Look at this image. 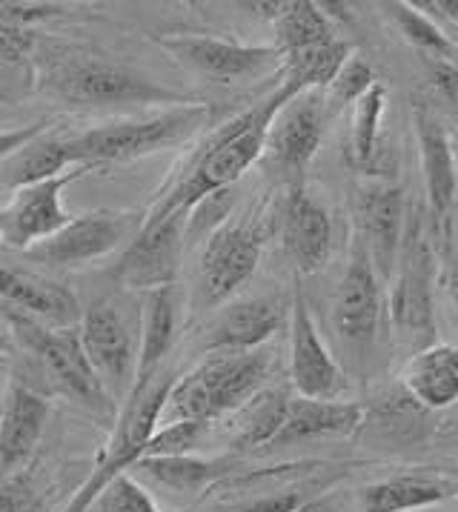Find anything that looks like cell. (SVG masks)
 I'll return each instance as SVG.
<instances>
[{
	"label": "cell",
	"mask_w": 458,
	"mask_h": 512,
	"mask_svg": "<svg viewBox=\"0 0 458 512\" xmlns=\"http://www.w3.org/2000/svg\"><path fill=\"white\" fill-rule=\"evenodd\" d=\"M89 172H95V166H72L58 178L12 192V198L0 206V244L26 255L32 246L61 232L63 226L75 218L63 206V189L81 181Z\"/></svg>",
	"instance_id": "cell-11"
},
{
	"label": "cell",
	"mask_w": 458,
	"mask_h": 512,
	"mask_svg": "<svg viewBox=\"0 0 458 512\" xmlns=\"http://www.w3.org/2000/svg\"><path fill=\"white\" fill-rule=\"evenodd\" d=\"M284 324V312L270 298H244L221 309L204 332L207 352L261 349Z\"/></svg>",
	"instance_id": "cell-22"
},
{
	"label": "cell",
	"mask_w": 458,
	"mask_h": 512,
	"mask_svg": "<svg viewBox=\"0 0 458 512\" xmlns=\"http://www.w3.org/2000/svg\"><path fill=\"white\" fill-rule=\"evenodd\" d=\"M450 155H453V166H456V175H458V129L450 132Z\"/></svg>",
	"instance_id": "cell-45"
},
{
	"label": "cell",
	"mask_w": 458,
	"mask_h": 512,
	"mask_svg": "<svg viewBox=\"0 0 458 512\" xmlns=\"http://www.w3.org/2000/svg\"><path fill=\"white\" fill-rule=\"evenodd\" d=\"M178 327H181V289L178 284L146 292L135 387L149 384L152 378H158L164 372V361L178 338Z\"/></svg>",
	"instance_id": "cell-23"
},
{
	"label": "cell",
	"mask_w": 458,
	"mask_h": 512,
	"mask_svg": "<svg viewBox=\"0 0 458 512\" xmlns=\"http://www.w3.org/2000/svg\"><path fill=\"white\" fill-rule=\"evenodd\" d=\"M72 166L81 164L72 161L66 138L49 129L0 164V186L9 192H18L23 186H35L49 178H58Z\"/></svg>",
	"instance_id": "cell-27"
},
{
	"label": "cell",
	"mask_w": 458,
	"mask_h": 512,
	"mask_svg": "<svg viewBox=\"0 0 458 512\" xmlns=\"http://www.w3.org/2000/svg\"><path fill=\"white\" fill-rule=\"evenodd\" d=\"M353 58V46L341 38H335L330 43L321 46H310L301 52L284 55L281 63V86L290 95H301V92H313V89H327L333 86L338 78V72L347 66V61Z\"/></svg>",
	"instance_id": "cell-29"
},
{
	"label": "cell",
	"mask_w": 458,
	"mask_h": 512,
	"mask_svg": "<svg viewBox=\"0 0 458 512\" xmlns=\"http://www.w3.org/2000/svg\"><path fill=\"white\" fill-rule=\"evenodd\" d=\"M324 138V92H301L295 95L270 126L267 155L284 175L301 178L315 158Z\"/></svg>",
	"instance_id": "cell-17"
},
{
	"label": "cell",
	"mask_w": 458,
	"mask_h": 512,
	"mask_svg": "<svg viewBox=\"0 0 458 512\" xmlns=\"http://www.w3.org/2000/svg\"><path fill=\"white\" fill-rule=\"evenodd\" d=\"M175 384V378L167 369L152 378L149 384L132 387L129 398L118 410V421L112 427L109 444L101 452L98 464L92 475L84 481V487L75 492V498L69 501V507L63 512H89L92 504L98 501V495L118 478L129 472L146 455V447L152 441V435L158 430V418L167 404V395Z\"/></svg>",
	"instance_id": "cell-7"
},
{
	"label": "cell",
	"mask_w": 458,
	"mask_h": 512,
	"mask_svg": "<svg viewBox=\"0 0 458 512\" xmlns=\"http://www.w3.org/2000/svg\"><path fill=\"white\" fill-rule=\"evenodd\" d=\"M281 241L290 261L301 275H313L327 264L333 252V221L330 212L315 201L301 184H295L284 204Z\"/></svg>",
	"instance_id": "cell-20"
},
{
	"label": "cell",
	"mask_w": 458,
	"mask_h": 512,
	"mask_svg": "<svg viewBox=\"0 0 458 512\" xmlns=\"http://www.w3.org/2000/svg\"><path fill=\"white\" fill-rule=\"evenodd\" d=\"M387 109V86L375 83L373 89L355 103L353 109V135H350V155L358 169H370L378 155V132L381 118Z\"/></svg>",
	"instance_id": "cell-33"
},
{
	"label": "cell",
	"mask_w": 458,
	"mask_h": 512,
	"mask_svg": "<svg viewBox=\"0 0 458 512\" xmlns=\"http://www.w3.org/2000/svg\"><path fill=\"white\" fill-rule=\"evenodd\" d=\"M146 212H124V209H95L75 215L61 232L46 238L26 252V258L55 269L86 267L98 258H106L126 241L132 244L144 226Z\"/></svg>",
	"instance_id": "cell-8"
},
{
	"label": "cell",
	"mask_w": 458,
	"mask_h": 512,
	"mask_svg": "<svg viewBox=\"0 0 458 512\" xmlns=\"http://www.w3.org/2000/svg\"><path fill=\"white\" fill-rule=\"evenodd\" d=\"M209 118H212V106L192 101L184 106H169L149 118H132V121L86 129L81 135L66 138V144L75 164H89L95 169L109 164H129L187 144L189 138H195L207 126Z\"/></svg>",
	"instance_id": "cell-5"
},
{
	"label": "cell",
	"mask_w": 458,
	"mask_h": 512,
	"mask_svg": "<svg viewBox=\"0 0 458 512\" xmlns=\"http://www.w3.org/2000/svg\"><path fill=\"white\" fill-rule=\"evenodd\" d=\"M458 495V481L433 472H404L375 481L358 492L361 512H410L441 504Z\"/></svg>",
	"instance_id": "cell-24"
},
{
	"label": "cell",
	"mask_w": 458,
	"mask_h": 512,
	"mask_svg": "<svg viewBox=\"0 0 458 512\" xmlns=\"http://www.w3.org/2000/svg\"><path fill=\"white\" fill-rule=\"evenodd\" d=\"M49 129H52V118H41V121H32L26 123V126H15V129H0V164H3L9 155H15L18 149H23L29 141H35L38 135L49 132Z\"/></svg>",
	"instance_id": "cell-41"
},
{
	"label": "cell",
	"mask_w": 458,
	"mask_h": 512,
	"mask_svg": "<svg viewBox=\"0 0 458 512\" xmlns=\"http://www.w3.org/2000/svg\"><path fill=\"white\" fill-rule=\"evenodd\" d=\"M401 384L427 410H444L458 401V347L433 344L407 358Z\"/></svg>",
	"instance_id": "cell-26"
},
{
	"label": "cell",
	"mask_w": 458,
	"mask_h": 512,
	"mask_svg": "<svg viewBox=\"0 0 458 512\" xmlns=\"http://www.w3.org/2000/svg\"><path fill=\"white\" fill-rule=\"evenodd\" d=\"M427 9H436L444 21H450L458 29V0H438V3H424Z\"/></svg>",
	"instance_id": "cell-44"
},
{
	"label": "cell",
	"mask_w": 458,
	"mask_h": 512,
	"mask_svg": "<svg viewBox=\"0 0 458 512\" xmlns=\"http://www.w3.org/2000/svg\"><path fill=\"white\" fill-rule=\"evenodd\" d=\"M375 72L370 69V63L361 61V58H350L347 66L338 72V78L333 81V95L338 103H358L370 89L375 86Z\"/></svg>",
	"instance_id": "cell-37"
},
{
	"label": "cell",
	"mask_w": 458,
	"mask_h": 512,
	"mask_svg": "<svg viewBox=\"0 0 458 512\" xmlns=\"http://www.w3.org/2000/svg\"><path fill=\"white\" fill-rule=\"evenodd\" d=\"M427 81L430 89L447 112L458 115V61H438V58H424Z\"/></svg>",
	"instance_id": "cell-38"
},
{
	"label": "cell",
	"mask_w": 458,
	"mask_h": 512,
	"mask_svg": "<svg viewBox=\"0 0 458 512\" xmlns=\"http://www.w3.org/2000/svg\"><path fill=\"white\" fill-rule=\"evenodd\" d=\"M290 381L298 398L313 401H344L350 390L347 372L318 335L301 289H295L290 307Z\"/></svg>",
	"instance_id": "cell-14"
},
{
	"label": "cell",
	"mask_w": 458,
	"mask_h": 512,
	"mask_svg": "<svg viewBox=\"0 0 458 512\" xmlns=\"http://www.w3.org/2000/svg\"><path fill=\"white\" fill-rule=\"evenodd\" d=\"M89 512H161L158 504L152 501V495L138 484V478H132L129 472L118 475L109 487H106L98 501L92 504Z\"/></svg>",
	"instance_id": "cell-34"
},
{
	"label": "cell",
	"mask_w": 458,
	"mask_h": 512,
	"mask_svg": "<svg viewBox=\"0 0 458 512\" xmlns=\"http://www.w3.org/2000/svg\"><path fill=\"white\" fill-rule=\"evenodd\" d=\"M209 424H198V421H181V424H169V427H158L149 447H146L144 458H164V455H189L198 447V441L204 438Z\"/></svg>",
	"instance_id": "cell-35"
},
{
	"label": "cell",
	"mask_w": 458,
	"mask_h": 512,
	"mask_svg": "<svg viewBox=\"0 0 458 512\" xmlns=\"http://www.w3.org/2000/svg\"><path fill=\"white\" fill-rule=\"evenodd\" d=\"M261 249L264 238L255 226H215L198 261V307L212 309L229 301L258 269Z\"/></svg>",
	"instance_id": "cell-12"
},
{
	"label": "cell",
	"mask_w": 458,
	"mask_h": 512,
	"mask_svg": "<svg viewBox=\"0 0 458 512\" xmlns=\"http://www.w3.org/2000/svg\"><path fill=\"white\" fill-rule=\"evenodd\" d=\"M0 304L21 309L49 327H78L84 318L72 289L38 272L12 267L9 261H0Z\"/></svg>",
	"instance_id": "cell-19"
},
{
	"label": "cell",
	"mask_w": 458,
	"mask_h": 512,
	"mask_svg": "<svg viewBox=\"0 0 458 512\" xmlns=\"http://www.w3.org/2000/svg\"><path fill=\"white\" fill-rule=\"evenodd\" d=\"M66 15L61 3H18V0H0V26L6 29H29L35 23H46Z\"/></svg>",
	"instance_id": "cell-36"
},
{
	"label": "cell",
	"mask_w": 458,
	"mask_h": 512,
	"mask_svg": "<svg viewBox=\"0 0 458 512\" xmlns=\"http://www.w3.org/2000/svg\"><path fill=\"white\" fill-rule=\"evenodd\" d=\"M364 407L353 401H313V398H292L287 421L278 432L272 447H290L313 438H338L350 435L361 427Z\"/></svg>",
	"instance_id": "cell-25"
},
{
	"label": "cell",
	"mask_w": 458,
	"mask_h": 512,
	"mask_svg": "<svg viewBox=\"0 0 458 512\" xmlns=\"http://www.w3.org/2000/svg\"><path fill=\"white\" fill-rule=\"evenodd\" d=\"M436 281L433 246L424 235V224L413 218L407 221L398 267L390 278V295H387L393 341L398 349L407 352V358L436 344V301H433Z\"/></svg>",
	"instance_id": "cell-6"
},
{
	"label": "cell",
	"mask_w": 458,
	"mask_h": 512,
	"mask_svg": "<svg viewBox=\"0 0 458 512\" xmlns=\"http://www.w3.org/2000/svg\"><path fill=\"white\" fill-rule=\"evenodd\" d=\"M416 135L421 149V169H424V184H427V201L430 212L444 232H450V215L456 206L458 175L450 155V132L433 112V106L416 103Z\"/></svg>",
	"instance_id": "cell-21"
},
{
	"label": "cell",
	"mask_w": 458,
	"mask_h": 512,
	"mask_svg": "<svg viewBox=\"0 0 458 512\" xmlns=\"http://www.w3.org/2000/svg\"><path fill=\"white\" fill-rule=\"evenodd\" d=\"M0 512H35L26 475H0Z\"/></svg>",
	"instance_id": "cell-40"
},
{
	"label": "cell",
	"mask_w": 458,
	"mask_h": 512,
	"mask_svg": "<svg viewBox=\"0 0 458 512\" xmlns=\"http://www.w3.org/2000/svg\"><path fill=\"white\" fill-rule=\"evenodd\" d=\"M29 72L41 95L78 109H104V106H126V103H144V106L192 103L184 92L161 86L158 81L135 72L132 66L112 61L109 55L72 43H35Z\"/></svg>",
	"instance_id": "cell-1"
},
{
	"label": "cell",
	"mask_w": 458,
	"mask_h": 512,
	"mask_svg": "<svg viewBox=\"0 0 458 512\" xmlns=\"http://www.w3.org/2000/svg\"><path fill=\"white\" fill-rule=\"evenodd\" d=\"M295 512H347L335 498H310V501H304L301 507Z\"/></svg>",
	"instance_id": "cell-43"
},
{
	"label": "cell",
	"mask_w": 458,
	"mask_h": 512,
	"mask_svg": "<svg viewBox=\"0 0 458 512\" xmlns=\"http://www.w3.org/2000/svg\"><path fill=\"white\" fill-rule=\"evenodd\" d=\"M390 18L396 21L398 32L407 41L416 46L424 58H438V61H456L458 58V43L438 26L430 15H424V9L416 3H387Z\"/></svg>",
	"instance_id": "cell-32"
},
{
	"label": "cell",
	"mask_w": 458,
	"mask_h": 512,
	"mask_svg": "<svg viewBox=\"0 0 458 512\" xmlns=\"http://www.w3.org/2000/svg\"><path fill=\"white\" fill-rule=\"evenodd\" d=\"M270 375V355L264 349L252 352H207L201 364L187 375L175 378L161 410L158 427L198 421L212 424L227 412H238L264 390Z\"/></svg>",
	"instance_id": "cell-4"
},
{
	"label": "cell",
	"mask_w": 458,
	"mask_h": 512,
	"mask_svg": "<svg viewBox=\"0 0 458 512\" xmlns=\"http://www.w3.org/2000/svg\"><path fill=\"white\" fill-rule=\"evenodd\" d=\"M189 212L178 209L167 218H144L141 232L132 244H126L118 264L112 269L115 281L126 289L155 292V289L175 287L181 275L184 241H187Z\"/></svg>",
	"instance_id": "cell-10"
},
{
	"label": "cell",
	"mask_w": 458,
	"mask_h": 512,
	"mask_svg": "<svg viewBox=\"0 0 458 512\" xmlns=\"http://www.w3.org/2000/svg\"><path fill=\"white\" fill-rule=\"evenodd\" d=\"M132 470L172 495H189V492L204 490L212 481H218L227 472V461H201L192 455H164V458H141Z\"/></svg>",
	"instance_id": "cell-31"
},
{
	"label": "cell",
	"mask_w": 458,
	"mask_h": 512,
	"mask_svg": "<svg viewBox=\"0 0 458 512\" xmlns=\"http://www.w3.org/2000/svg\"><path fill=\"white\" fill-rule=\"evenodd\" d=\"M304 501H310V498L301 490H295V487L281 490L278 487V490L252 495V498H247V501H241V504H235V507H229L224 512H295Z\"/></svg>",
	"instance_id": "cell-39"
},
{
	"label": "cell",
	"mask_w": 458,
	"mask_h": 512,
	"mask_svg": "<svg viewBox=\"0 0 458 512\" xmlns=\"http://www.w3.org/2000/svg\"><path fill=\"white\" fill-rule=\"evenodd\" d=\"M86 358L115 404H124L138 375L135 338L112 304H92L78 324Z\"/></svg>",
	"instance_id": "cell-15"
},
{
	"label": "cell",
	"mask_w": 458,
	"mask_h": 512,
	"mask_svg": "<svg viewBox=\"0 0 458 512\" xmlns=\"http://www.w3.org/2000/svg\"><path fill=\"white\" fill-rule=\"evenodd\" d=\"M292 98L295 95H290L278 83L267 98L252 103L241 115L212 129V135L201 144V149L189 158L184 175L169 186L164 195H158V201L146 212V218L149 221L167 218L169 212H178V209L192 215V209L201 201L229 189L261 155H267V135H270L272 121Z\"/></svg>",
	"instance_id": "cell-2"
},
{
	"label": "cell",
	"mask_w": 458,
	"mask_h": 512,
	"mask_svg": "<svg viewBox=\"0 0 458 512\" xmlns=\"http://www.w3.org/2000/svg\"><path fill=\"white\" fill-rule=\"evenodd\" d=\"M158 43L195 78L218 86L267 78L272 72H281L284 63L275 46H252L215 35H167L158 38Z\"/></svg>",
	"instance_id": "cell-9"
},
{
	"label": "cell",
	"mask_w": 458,
	"mask_h": 512,
	"mask_svg": "<svg viewBox=\"0 0 458 512\" xmlns=\"http://www.w3.org/2000/svg\"><path fill=\"white\" fill-rule=\"evenodd\" d=\"M270 12L272 29H275V49L284 55L321 46V43L335 41L333 21L324 12V6H318L313 0H290V3H272Z\"/></svg>",
	"instance_id": "cell-28"
},
{
	"label": "cell",
	"mask_w": 458,
	"mask_h": 512,
	"mask_svg": "<svg viewBox=\"0 0 458 512\" xmlns=\"http://www.w3.org/2000/svg\"><path fill=\"white\" fill-rule=\"evenodd\" d=\"M438 284L447 289V298H450V304L458 312V255L447 258L444 267L438 269Z\"/></svg>",
	"instance_id": "cell-42"
},
{
	"label": "cell",
	"mask_w": 458,
	"mask_h": 512,
	"mask_svg": "<svg viewBox=\"0 0 458 512\" xmlns=\"http://www.w3.org/2000/svg\"><path fill=\"white\" fill-rule=\"evenodd\" d=\"M358 238L367 246L375 272L384 284H390L398 267V255L407 232V209H404V192L398 186L373 184L361 189L358 195Z\"/></svg>",
	"instance_id": "cell-16"
},
{
	"label": "cell",
	"mask_w": 458,
	"mask_h": 512,
	"mask_svg": "<svg viewBox=\"0 0 458 512\" xmlns=\"http://www.w3.org/2000/svg\"><path fill=\"white\" fill-rule=\"evenodd\" d=\"M0 321L9 327L15 344L38 364L49 390L89 412L92 418L104 421L106 427H115L121 407L112 401L89 364L78 327H49L6 304H0Z\"/></svg>",
	"instance_id": "cell-3"
},
{
	"label": "cell",
	"mask_w": 458,
	"mask_h": 512,
	"mask_svg": "<svg viewBox=\"0 0 458 512\" xmlns=\"http://www.w3.org/2000/svg\"><path fill=\"white\" fill-rule=\"evenodd\" d=\"M292 395L275 387H264L252 401H247L241 410L235 412V435L232 447L235 450H258V447H272L278 432L287 421Z\"/></svg>",
	"instance_id": "cell-30"
},
{
	"label": "cell",
	"mask_w": 458,
	"mask_h": 512,
	"mask_svg": "<svg viewBox=\"0 0 458 512\" xmlns=\"http://www.w3.org/2000/svg\"><path fill=\"white\" fill-rule=\"evenodd\" d=\"M49 421V401L41 392L15 381L0 410V475L29 470Z\"/></svg>",
	"instance_id": "cell-18"
},
{
	"label": "cell",
	"mask_w": 458,
	"mask_h": 512,
	"mask_svg": "<svg viewBox=\"0 0 458 512\" xmlns=\"http://www.w3.org/2000/svg\"><path fill=\"white\" fill-rule=\"evenodd\" d=\"M384 281L375 272L367 246L355 235L350 264L335 289L333 327L344 347L370 349L384 318Z\"/></svg>",
	"instance_id": "cell-13"
}]
</instances>
